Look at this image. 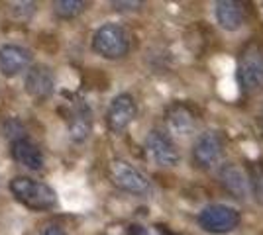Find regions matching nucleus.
Returning <instances> with one entry per match:
<instances>
[{
  "instance_id": "1",
  "label": "nucleus",
  "mask_w": 263,
  "mask_h": 235,
  "mask_svg": "<svg viewBox=\"0 0 263 235\" xmlns=\"http://www.w3.org/2000/svg\"><path fill=\"white\" fill-rule=\"evenodd\" d=\"M10 190L16 196V200H20L26 208H32L37 212L51 210L57 204V194L51 186H47L45 182L28 179V177H16L10 180Z\"/></svg>"
},
{
  "instance_id": "2",
  "label": "nucleus",
  "mask_w": 263,
  "mask_h": 235,
  "mask_svg": "<svg viewBox=\"0 0 263 235\" xmlns=\"http://www.w3.org/2000/svg\"><path fill=\"white\" fill-rule=\"evenodd\" d=\"M92 49L104 59H122L130 51V34L120 24H104L92 35Z\"/></svg>"
},
{
  "instance_id": "3",
  "label": "nucleus",
  "mask_w": 263,
  "mask_h": 235,
  "mask_svg": "<svg viewBox=\"0 0 263 235\" xmlns=\"http://www.w3.org/2000/svg\"><path fill=\"white\" fill-rule=\"evenodd\" d=\"M238 82L246 94L263 90V51L257 45H248L238 63Z\"/></svg>"
},
{
  "instance_id": "4",
  "label": "nucleus",
  "mask_w": 263,
  "mask_h": 235,
  "mask_svg": "<svg viewBox=\"0 0 263 235\" xmlns=\"http://www.w3.org/2000/svg\"><path fill=\"white\" fill-rule=\"evenodd\" d=\"M108 175L110 180L116 188L130 194H147L152 190V182L143 175L140 168L130 165L128 161L122 159H114L108 165Z\"/></svg>"
},
{
  "instance_id": "5",
  "label": "nucleus",
  "mask_w": 263,
  "mask_h": 235,
  "mask_svg": "<svg viewBox=\"0 0 263 235\" xmlns=\"http://www.w3.org/2000/svg\"><path fill=\"white\" fill-rule=\"evenodd\" d=\"M198 225L209 233H228L240 225V212L226 204H210L198 213Z\"/></svg>"
},
{
  "instance_id": "6",
  "label": "nucleus",
  "mask_w": 263,
  "mask_h": 235,
  "mask_svg": "<svg viewBox=\"0 0 263 235\" xmlns=\"http://www.w3.org/2000/svg\"><path fill=\"white\" fill-rule=\"evenodd\" d=\"M224 155V137L218 132H204L193 145V163L198 168L216 167Z\"/></svg>"
},
{
  "instance_id": "7",
  "label": "nucleus",
  "mask_w": 263,
  "mask_h": 235,
  "mask_svg": "<svg viewBox=\"0 0 263 235\" xmlns=\"http://www.w3.org/2000/svg\"><path fill=\"white\" fill-rule=\"evenodd\" d=\"M145 151L159 167H175L179 163V151L169 135L161 130H152L145 137Z\"/></svg>"
},
{
  "instance_id": "8",
  "label": "nucleus",
  "mask_w": 263,
  "mask_h": 235,
  "mask_svg": "<svg viewBox=\"0 0 263 235\" xmlns=\"http://www.w3.org/2000/svg\"><path fill=\"white\" fill-rule=\"evenodd\" d=\"M136 114H138L136 100L132 98L130 94H118L114 100L110 102L108 112H106V125L114 134L124 132L134 122Z\"/></svg>"
},
{
  "instance_id": "9",
  "label": "nucleus",
  "mask_w": 263,
  "mask_h": 235,
  "mask_svg": "<svg viewBox=\"0 0 263 235\" xmlns=\"http://www.w3.org/2000/svg\"><path fill=\"white\" fill-rule=\"evenodd\" d=\"M220 182L238 200H248L252 196V180L246 175L243 168L234 165V163L222 165V168H220Z\"/></svg>"
},
{
  "instance_id": "10",
  "label": "nucleus",
  "mask_w": 263,
  "mask_h": 235,
  "mask_svg": "<svg viewBox=\"0 0 263 235\" xmlns=\"http://www.w3.org/2000/svg\"><path fill=\"white\" fill-rule=\"evenodd\" d=\"M26 92L37 98V100H45L53 94L55 89V78L51 69L45 65H33L30 67L28 75H26Z\"/></svg>"
},
{
  "instance_id": "11",
  "label": "nucleus",
  "mask_w": 263,
  "mask_h": 235,
  "mask_svg": "<svg viewBox=\"0 0 263 235\" xmlns=\"http://www.w3.org/2000/svg\"><path fill=\"white\" fill-rule=\"evenodd\" d=\"M32 53L20 45H2L0 47V71L6 77H16L30 67Z\"/></svg>"
},
{
  "instance_id": "12",
  "label": "nucleus",
  "mask_w": 263,
  "mask_h": 235,
  "mask_svg": "<svg viewBox=\"0 0 263 235\" xmlns=\"http://www.w3.org/2000/svg\"><path fill=\"white\" fill-rule=\"evenodd\" d=\"M12 157L24 165V167L32 168V170H40V168L44 167V155H42V151L37 149L35 143H32L30 139H14V143H12Z\"/></svg>"
},
{
  "instance_id": "13",
  "label": "nucleus",
  "mask_w": 263,
  "mask_h": 235,
  "mask_svg": "<svg viewBox=\"0 0 263 235\" xmlns=\"http://www.w3.org/2000/svg\"><path fill=\"white\" fill-rule=\"evenodd\" d=\"M243 18H246V10L240 2H236V0L216 2V20L224 30H228V32L238 30L243 24Z\"/></svg>"
},
{
  "instance_id": "14",
  "label": "nucleus",
  "mask_w": 263,
  "mask_h": 235,
  "mask_svg": "<svg viewBox=\"0 0 263 235\" xmlns=\"http://www.w3.org/2000/svg\"><path fill=\"white\" fill-rule=\"evenodd\" d=\"M92 127V114L87 104H79L69 118V134L73 141H85Z\"/></svg>"
},
{
  "instance_id": "15",
  "label": "nucleus",
  "mask_w": 263,
  "mask_h": 235,
  "mask_svg": "<svg viewBox=\"0 0 263 235\" xmlns=\"http://www.w3.org/2000/svg\"><path fill=\"white\" fill-rule=\"evenodd\" d=\"M169 125H171V130L175 132V134H181V135H186L191 130H193V125H195V120H193V116L186 112L185 108H173V112L169 114Z\"/></svg>"
},
{
  "instance_id": "16",
  "label": "nucleus",
  "mask_w": 263,
  "mask_h": 235,
  "mask_svg": "<svg viewBox=\"0 0 263 235\" xmlns=\"http://www.w3.org/2000/svg\"><path fill=\"white\" fill-rule=\"evenodd\" d=\"M85 6H87V2H83V0H57L53 4V10L59 18L73 20L85 10Z\"/></svg>"
},
{
  "instance_id": "17",
  "label": "nucleus",
  "mask_w": 263,
  "mask_h": 235,
  "mask_svg": "<svg viewBox=\"0 0 263 235\" xmlns=\"http://www.w3.org/2000/svg\"><path fill=\"white\" fill-rule=\"evenodd\" d=\"M10 6V14L12 18H22V14L26 12V16H33V12H35V4L33 2H12L8 4Z\"/></svg>"
},
{
  "instance_id": "18",
  "label": "nucleus",
  "mask_w": 263,
  "mask_h": 235,
  "mask_svg": "<svg viewBox=\"0 0 263 235\" xmlns=\"http://www.w3.org/2000/svg\"><path fill=\"white\" fill-rule=\"evenodd\" d=\"M112 6L116 8V10H138L140 6H142V2H112Z\"/></svg>"
},
{
  "instance_id": "19",
  "label": "nucleus",
  "mask_w": 263,
  "mask_h": 235,
  "mask_svg": "<svg viewBox=\"0 0 263 235\" xmlns=\"http://www.w3.org/2000/svg\"><path fill=\"white\" fill-rule=\"evenodd\" d=\"M128 235H152V233L147 231V227L134 224V225H130V229H128Z\"/></svg>"
},
{
  "instance_id": "20",
  "label": "nucleus",
  "mask_w": 263,
  "mask_h": 235,
  "mask_svg": "<svg viewBox=\"0 0 263 235\" xmlns=\"http://www.w3.org/2000/svg\"><path fill=\"white\" fill-rule=\"evenodd\" d=\"M252 190H255L263 198V170L259 173V175H257V179H255V184H252Z\"/></svg>"
},
{
  "instance_id": "21",
  "label": "nucleus",
  "mask_w": 263,
  "mask_h": 235,
  "mask_svg": "<svg viewBox=\"0 0 263 235\" xmlns=\"http://www.w3.org/2000/svg\"><path fill=\"white\" fill-rule=\"evenodd\" d=\"M44 235H67L61 227H57V225H51V227H47L44 231Z\"/></svg>"
},
{
  "instance_id": "22",
  "label": "nucleus",
  "mask_w": 263,
  "mask_h": 235,
  "mask_svg": "<svg viewBox=\"0 0 263 235\" xmlns=\"http://www.w3.org/2000/svg\"><path fill=\"white\" fill-rule=\"evenodd\" d=\"M259 123H261V127H263V108H261V112H259Z\"/></svg>"
},
{
  "instance_id": "23",
  "label": "nucleus",
  "mask_w": 263,
  "mask_h": 235,
  "mask_svg": "<svg viewBox=\"0 0 263 235\" xmlns=\"http://www.w3.org/2000/svg\"><path fill=\"white\" fill-rule=\"evenodd\" d=\"M163 233H165V235H173V233H169V231H167V229H163Z\"/></svg>"
}]
</instances>
